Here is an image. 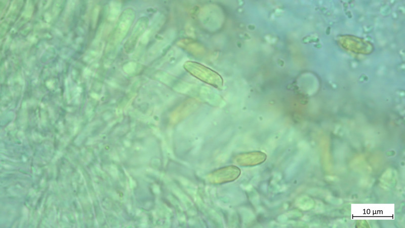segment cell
Returning <instances> with one entry per match:
<instances>
[{"label":"cell","instance_id":"cell-1","mask_svg":"<svg viewBox=\"0 0 405 228\" xmlns=\"http://www.w3.org/2000/svg\"><path fill=\"white\" fill-rule=\"evenodd\" d=\"M195 74L201 80L218 89L223 86V80L217 72L204 66L196 65Z\"/></svg>","mask_w":405,"mask_h":228},{"label":"cell","instance_id":"cell-2","mask_svg":"<svg viewBox=\"0 0 405 228\" xmlns=\"http://www.w3.org/2000/svg\"><path fill=\"white\" fill-rule=\"evenodd\" d=\"M265 159V155L260 152H253L239 156L237 162L244 165H252L260 163Z\"/></svg>","mask_w":405,"mask_h":228}]
</instances>
